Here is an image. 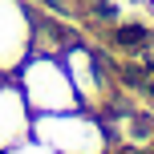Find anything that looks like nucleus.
I'll list each match as a JSON object with an SVG mask.
<instances>
[{
    "instance_id": "f257e3e1",
    "label": "nucleus",
    "mask_w": 154,
    "mask_h": 154,
    "mask_svg": "<svg viewBox=\"0 0 154 154\" xmlns=\"http://www.w3.org/2000/svg\"><path fill=\"white\" fill-rule=\"evenodd\" d=\"M118 41H122V45H138V41H146V32H142V29H122V32H118Z\"/></svg>"
}]
</instances>
